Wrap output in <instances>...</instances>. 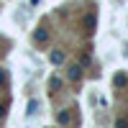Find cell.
I'll list each match as a JSON object with an SVG mask.
<instances>
[{
	"label": "cell",
	"instance_id": "6da1fadb",
	"mask_svg": "<svg viewBox=\"0 0 128 128\" xmlns=\"http://www.w3.org/2000/svg\"><path fill=\"white\" fill-rule=\"evenodd\" d=\"M34 41H38V44H46V41H49L46 28H36V31H34Z\"/></svg>",
	"mask_w": 128,
	"mask_h": 128
},
{
	"label": "cell",
	"instance_id": "7a4b0ae2",
	"mask_svg": "<svg viewBox=\"0 0 128 128\" xmlns=\"http://www.w3.org/2000/svg\"><path fill=\"white\" fill-rule=\"evenodd\" d=\"M49 59H51V64H62V62H64V51H56V49H54V51L49 54Z\"/></svg>",
	"mask_w": 128,
	"mask_h": 128
},
{
	"label": "cell",
	"instance_id": "3957f363",
	"mask_svg": "<svg viewBox=\"0 0 128 128\" xmlns=\"http://www.w3.org/2000/svg\"><path fill=\"white\" fill-rule=\"evenodd\" d=\"M67 74H69V80H77L80 74H82V67H80V64H72V67H69V72H67Z\"/></svg>",
	"mask_w": 128,
	"mask_h": 128
},
{
	"label": "cell",
	"instance_id": "277c9868",
	"mask_svg": "<svg viewBox=\"0 0 128 128\" xmlns=\"http://www.w3.org/2000/svg\"><path fill=\"white\" fill-rule=\"evenodd\" d=\"M84 31H87V34L95 31V16H84Z\"/></svg>",
	"mask_w": 128,
	"mask_h": 128
},
{
	"label": "cell",
	"instance_id": "5b68a950",
	"mask_svg": "<svg viewBox=\"0 0 128 128\" xmlns=\"http://www.w3.org/2000/svg\"><path fill=\"white\" fill-rule=\"evenodd\" d=\"M69 118H72L69 110H62V113L56 115V123H59V126H67V123H69Z\"/></svg>",
	"mask_w": 128,
	"mask_h": 128
},
{
	"label": "cell",
	"instance_id": "8992f818",
	"mask_svg": "<svg viewBox=\"0 0 128 128\" xmlns=\"http://www.w3.org/2000/svg\"><path fill=\"white\" fill-rule=\"evenodd\" d=\"M115 87H126V84H128V77H126V74H115Z\"/></svg>",
	"mask_w": 128,
	"mask_h": 128
},
{
	"label": "cell",
	"instance_id": "52a82bcc",
	"mask_svg": "<svg viewBox=\"0 0 128 128\" xmlns=\"http://www.w3.org/2000/svg\"><path fill=\"white\" fill-rule=\"evenodd\" d=\"M49 87H51V92H56V90L62 87V80H59V77H51V80H49Z\"/></svg>",
	"mask_w": 128,
	"mask_h": 128
},
{
	"label": "cell",
	"instance_id": "ba28073f",
	"mask_svg": "<svg viewBox=\"0 0 128 128\" xmlns=\"http://www.w3.org/2000/svg\"><path fill=\"white\" fill-rule=\"evenodd\" d=\"M36 110H38V100H31V102H28V110H26V113H28V115H34Z\"/></svg>",
	"mask_w": 128,
	"mask_h": 128
},
{
	"label": "cell",
	"instance_id": "9c48e42d",
	"mask_svg": "<svg viewBox=\"0 0 128 128\" xmlns=\"http://www.w3.org/2000/svg\"><path fill=\"white\" fill-rule=\"evenodd\" d=\"M8 100H3V102H0V118H5V115H8Z\"/></svg>",
	"mask_w": 128,
	"mask_h": 128
},
{
	"label": "cell",
	"instance_id": "30bf717a",
	"mask_svg": "<svg viewBox=\"0 0 128 128\" xmlns=\"http://www.w3.org/2000/svg\"><path fill=\"white\" fill-rule=\"evenodd\" d=\"M5 84H8V72L0 69V87H5Z\"/></svg>",
	"mask_w": 128,
	"mask_h": 128
},
{
	"label": "cell",
	"instance_id": "8fae6325",
	"mask_svg": "<svg viewBox=\"0 0 128 128\" xmlns=\"http://www.w3.org/2000/svg\"><path fill=\"white\" fill-rule=\"evenodd\" d=\"M115 128H128V118H118L115 120Z\"/></svg>",
	"mask_w": 128,
	"mask_h": 128
},
{
	"label": "cell",
	"instance_id": "7c38bea8",
	"mask_svg": "<svg viewBox=\"0 0 128 128\" xmlns=\"http://www.w3.org/2000/svg\"><path fill=\"white\" fill-rule=\"evenodd\" d=\"M87 64H90V54H82L80 56V67H87Z\"/></svg>",
	"mask_w": 128,
	"mask_h": 128
}]
</instances>
